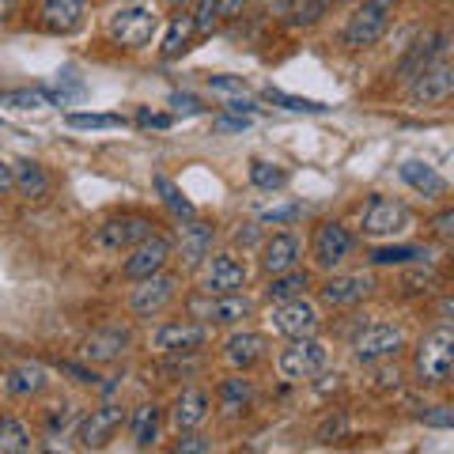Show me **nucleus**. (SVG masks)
Returning a JSON list of instances; mask_svg holds the SVG:
<instances>
[{
	"label": "nucleus",
	"instance_id": "obj_1",
	"mask_svg": "<svg viewBox=\"0 0 454 454\" xmlns=\"http://www.w3.org/2000/svg\"><path fill=\"white\" fill-rule=\"evenodd\" d=\"M160 27H163V20L152 4H145V0H129V4L110 12L103 31L118 50H148L155 42V35H160Z\"/></svg>",
	"mask_w": 454,
	"mask_h": 454
},
{
	"label": "nucleus",
	"instance_id": "obj_2",
	"mask_svg": "<svg viewBox=\"0 0 454 454\" xmlns=\"http://www.w3.org/2000/svg\"><path fill=\"white\" fill-rule=\"evenodd\" d=\"M413 375L424 387H447L454 375V330L443 322L420 337L413 348Z\"/></svg>",
	"mask_w": 454,
	"mask_h": 454
},
{
	"label": "nucleus",
	"instance_id": "obj_3",
	"mask_svg": "<svg viewBox=\"0 0 454 454\" xmlns=\"http://www.w3.org/2000/svg\"><path fill=\"white\" fill-rule=\"evenodd\" d=\"M394 12H397V0H360V8L345 20V27H340V42H345L348 50L379 46L390 31Z\"/></svg>",
	"mask_w": 454,
	"mask_h": 454
},
{
	"label": "nucleus",
	"instance_id": "obj_4",
	"mask_svg": "<svg viewBox=\"0 0 454 454\" xmlns=\"http://www.w3.org/2000/svg\"><path fill=\"white\" fill-rule=\"evenodd\" d=\"M212 345V325L201 318H182V322H163L155 325L148 337V348L160 356L182 360V356H197L201 348Z\"/></svg>",
	"mask_w": 454,
	"mask_h": 454
},
{
	"label": "nucleus",
	"instance_id": "obj_5",
	"mask_svg": "<svg viewBox=\"0 0 454 454\" xmlns=\"http://www.w3.org/2000/svg\"><path fill=\"white\" fill-rule=\"evenodd\" d=\"M413 227V208L397 197L372 193L367 205L360 208V235L364 239H397Z\"/></svg>",
	"mask_w": 454,
	"mask_h": 454
},
{
	"label": "nucleus",
	"instance_id": "obj_6",
	"mask_svg": "<svg viewBox=\"0 0 454 454\" xmlns=\"http://www.w3.org/2000/svg\"><path fill=\"white\" fill-rule=\"evenodd\" d=\"M148 235H155V223L148 216H137L133 212V216H110L103 223H95L91 235H88V247H91V254L114 258V254H125Z\"/></svg>",
	"mask_w": 454,
	"mask_h": 454
},
{
	"label": "nucleus",
	"instance_id": "obj_7",
	"mask_svg": "<svg viewBox=\"0 0 454 454\" xmlns=\"http://www.w3.org/2000/svg\"><path fill=\"white\" fill-rule=\"evenodd\" d=\"M178 284H182V277H175V273H152V277H145V280H133V288H129V295H125V307H129V315L133 318H160V315H167L170 310V303L178 300Z\"/></svg>",
	"mask_w": 454,
	"mask_h": 454
},
{
	"label": "nucleus",
	"instance_id": "obj_8",
	"mask_svg": "<svg viewBox=\"0 0 454 454\" xmlns=\"http://www.w3.org/2000/svg\"><path fill=\"white\" fill-rule=\"evenodd\" d=\"M325 364H330V348H325L322 340H318V333H310V337H292L288 345L277 352V372H280V379H288V382H307V379H315Z\"/></svg>",
	"mask_w": 454,
	"mask_h": 454
},
{
	"label": "nucleus",
	"instance_id": "obj_9",
	"mask_svg": "<svg viewBox=\"0 0 454 454\" xmlns=\"http://www.w3.org/2000/svg\"><path fill=\"white\" fill-rule=\"evenodd\" d=\"M352 254H356V231H348L340 220H322L315 227V235H310V262H315V269L333 273Z\"/></svg>",
	"mask_w": 454,
	"mask_h": 454
},
{
	"label": "nucleus",
	"instance_id": "obj_10",
	"mask_svg": "<svg viewBox=\"0 0 454 454\" xmlns=\"http://www.w3.org/2000/svg\"><path fill=\"white\" fill-rule=\"evenodd\" d=\"M409 345V337L402 325H394V322H367L364 330L352 337V356H356V364H387L394 360L397 352H402Z\"/></svg>",
	"mask_w": 454,
	"mask_h": 454
},
{
	"label": "nucleus",
	"instance_id": "obj_11",
	"mask_svg": "<svg viewBox=\"0 0 454 454\" xmlns=\"http://www.w3.org/2000/svg\"><path fill=\"white\" fill-rule=\"evenodd\" d=\"M269 330H273L277 337H284V340L310 337V333L322 330V310H318V303H310L307 295L269 303Z\"/></svg>",
	"mask_w": 454,
	"mask_h": 454
},
{
	"label": "nucleus",
	"instance_id": "obj_12",
	"mask_svg": "<svg viewBox=\"0 0 454 454\" xmlns=\"http://www.w3.org/2000/svg\"><path fill=\"white\" fill-rule=\"evenodd\" d=\"M190 310L193 318H201L216 330V325H243L247 318H254V300L247 292H220V295L201 292L190 303Z\"/></svg>",
	"mask_w": 454,
	"mask_h": 454
},
{
	"label": "nucleus",
	"instance_id": "obj_13",
	"mask_svg": "<svg viewBox=\"0 0 454 454\" xmlns=\"http://www.w3.org/2000/svg\"><path fill=\"white\" fill-rule=\"evenodd\" d=\"M201 292L220 295V292H243L250 284V269L235 258L231 250H212L208 258L201 262Z\"/></svg>",
	"mask_w": 454,
	"mask_h": 454
},
{
	"label": "nucleus",
	"instance_id": "obj_14",
	"mask_svg": "<svg viewBox=\"0 0 454 454\" xmlns=\"http://www.w3.org/2000/svg\"><path fill=\"white\" fill-rule=\"evenodd\" d=\"M170 254H175V247H170L167 235H148V239H140L137 247L125 250V258H121V277H125V280H145V277H152V273H163L167 262H170Z\"/></svg>",
	"mask_w": 454,
	"mask_h": 454
},
{
	"label": "nucleus",
	"instance_id": "obj_15",
	"mask_svg": "<svg viewBox=\"0 0 454 454\" xmlns=\"http://www.w3.org/2000/svg\"><path fill=\"white\" fill-rule=\"evenodd\" d=\"M121 424H125V409L118 402H103V405H95L88 417H80L76 439L83 450H103L110 439L121 432Z\"/></svg>",
	"mask_w": 454,
	"mask_h": 454
},
{
	"label": "nucleus",
	"instance_id": "obj_16",
	"mask_svg": "<svg viewBox=\"0 0 454 454\" xmlns=\"http://www.w3.org/2000/svg\"><path fill=\"white\" fill-rule=\"evenodd\" d=\"M375 288V277L372 273H333L318 284V300L333 310H345V307H360L367 295Z\"/></svg>",
	"mask_w": 454,
	"mask_h": 454
},
{
	"label": "nucleus",
	"instance_id": "obj_17",
	"mask_svg": "<svg viewBox=\"0 0 454 454\" xmlns=\"http://www.w3.org/2000/svg\"><path fill=\"white\" fill-rule=\"evenodd\" d=\"M454 95V65L450 61H435L424 73L409 80V103L413 106H443Z\"/></svg>",
	"mask_w": 454,
	"mask_h": 454
},
{
	"label": "nucleus",
	"instance_id": "obj_18",
	"mask_svg": "<svg viewBox=\"0 0 454 454\" xmlns=\"http://www.w3.org/2000/svg\"><path fill=\"white\" fill-rule=\"evenodd\" d=\"M216 247V223L212 220H201V216H186L178 227V258H182V269L197 273L201 262L212 254Z\"/></svg>",
	"mask_w": 454,
	"mask_h": 454
},
{
	"label": "nucleus",
	"instance_id": "obj_19",
	"mask_svg": "<svg viewBox=\"0 0 454 454\" xmlns=\"http://www.w3.org/2000/svg\"><path fill=\"white\" fill-rule=\"evenodd\" d=\"M129 340H133L129 325H121V322L98 325V330H91L88 337H83L80 360H83V364H114L125 348H129Z\"/></svg>",
	"mask_w": 454,
	"mask_h": 454
},
{
	"label": "nucleus",
	"instance_id": "obj_20",
	"mask_svg": "<svg viewBox=\"0 0 454 454\" xmlns=\"http://www.w3.org/2000/svg\"><path fill=\"white\" fill-rule=\"evenodd\" d=\"M220 356H223V364L231 367V372H254V367L269 356V337L258 333V330H235L231 337L223 340Z\"/></svg>",
	"mask_w": 454,
	"mask_h": 454
},
{
	"label": "nucleus",
	"instance_id": "obj_21",
	"mask_svg": "<svg viewBox=\"0 0 454 454\" xmlns=\"http://www.w3.org/2000/svg\"><path fill=\"white\" fill-rule=\"evenodd\" d=\"M300 262H303V243L295 231H273V235H265V243L258 247V265L265 277L295 269Z\"/></svg>",
	"mask_w": 454,
	"mask_h": 454
},
{
	"label": "nucleus",
	"instance_id": "obj_22",
	"mask_svg": "<svg viewBox=\"0 0 454 454\" xmlns=\"http://www.w3.org/2000/svg\"><path fill=\"white\" fill-rule=\"evenodd\" d=\"M212 417V394L205 387H182L170 402V428L175 432H193Z\"/></svg>",
	"mask_w": 454,
	"mask_h": 454
},
{
	"label": "nucleus",
	"instance_id": "obj_23",
	"mask_svg": "<svg viewBox=\"0 0 454 454\" xmlns=\"http://www.w3.org/2000/svg\"><path fill=\"white\" fill-rule=\"evenodd\" d=\"M0 387H4L8 397H16V402H27V397L46 394L50 372H46V364H38V360H20V364H12L8 372H4Z\"/></svg>",
	"mask_w": 454,
	"mask_h": 454
},
{
	"label": "nucleus",
	"instance_id": "obj_24",
	"mask_svg": "<svg viewBox=\"0 0 454 454\" xmlns=\"http://www.w3.org/2000/svg\"><path fill=\"white\" fill-rule=\"evenodd\" d=\"M88 16V0H42L38 27L50 35H76Z\"/></svg>",
	"mask_w": 454,
	"mask_h": 454
},
{
	"label": "nucleus",
	"instance_id": "obj_25",
	"mask_svg": "<svg viewBox=\"0 0 454 454\" xmlns=\"http://www.w3.org/2000/svg\"><path fill=\"white\" fill-rule=\"evenodd\" d=\"M447 50H450V35H447V31L424 35L420 42H413V50H409L402 61H397V76H402V80H413V76L424 73L428 65L447 61Z\"/></svg>",
	"mask_w": 454,
	"mask_h": 454
},
{
	"label": "nucleus",
	"instance_id": "obj_26",
	"mask_svg": "<svg viewBox=\"0 0 454 454\" xmlns=\"http://www.w3.org/2000/svg\"><path fill=\"white\" fill-rule=\"evenodd\" d=\"M397 178H402L413 193H420L424 201H443V197L450 193V182L424 160H405L402 167H397Z\"/></svg>",
	"mask_w": 454,
	"mask_h": 454
},
{
	"label": "nucleus",
	"instance_id": "obj_27",
	"mask_svg": "<svg viewBox=\"0 0 454 454\" xmlns=\"http://www.w3.org/2000/svg\"><path fill=\"white\" fill-rule=\"evenodd\" d=\"M250 405H254V382L247 379V372H231L227 379H220V387H216V409H220V417L239 420Z\"/></svg>",
	"mask_w": 454,
	"mask_h": 454
},
{
	"label": "nucleus",
	"instance_id": "obj_28",
	"mask_svg": "<svg viewBox=\"0 0 454 454\" xmlns=\"http://www.w3.org/2000/svg\"><path fill=\"white\" fill-rule=\"evenodd\" d=\"M125 424H129V439L137 450H148L160 443V432H163V409L155 402H140L129 417H125Z\"/></svg>",
	"mask_w": 454,
	"mask_h": 454
},
{
	"label": "nucleus",
	"instance_id": "obj_29",
	"mask_svg": "<svg viewBox=\"0 0 454 454\" xmlns=\"http://www.w3.org/2000/svg\"><path fill=\"white\" fill-rule=\"evenodd\" d=\"M315 277H310V269L295 265V269H284V273H273L265 280L262 288V300L265 303H280V300H295V295H307Z\"/></svg>",
	"mask_w": 454,
	"mask_h": 454
},
{
	"label": "nucleus",
	"instance_id": "obj_30",
	"mask_svg": "<svg viewBox=\"0 0 454 454\" xmlns=\"http://www.w3.org/2000/svg\"><path fill=\"white\" fill-rule=\"evenodd\" d=\"M247 8V0H193V31L197 35H208V31H216L220 23L227 20H235L239 12Z\"/></svg>",
	"mask_w": 454,
	"mask_h": 454
},
{
	"label": "nucleus",
	"instance_id": "obj_31",
	"mask_svg": "<svg viewBox=\"0 0 454 454\" xmlns=\"http://www.w3.org/2000/svg\"><path fill=\"white\" fill-rule=\"evenodd\" d=\"M193 16L186 8L178 12V16H170L167 20V31H163V42H160V57L163 61H178L182 53L190 50V42H193Z\"/></svg>",
	"mask_w": 454,
	"mask_h": 454
},
{
	"label": "nucleus",
	"instance_id": "obj_32",
	"mask_svg": "<svg viewBox=\"0 0 454 454\" xmlns=\"http://www.w3.org/2000/svg\"><path fill=\"white\" fill-rule=\"evenodd\" d=\"M367 262L372 265H413V262H432V250L428 247H420V243H390V247H375L372 254H367Z\"/></svg>",
	"mask_w": 454,
	"mask_h": 454
},
{
	"label": "nucleus",
	"instance_id": "obj_33",
	"mask_svg": "<svg viewBox=\"0 0 454 454\" xmlns=\"http://www.w3.org/2000/svg\"><path fill=\"white\" fill-rule=\"evenodd\" d=\"M12 178H16V190L23 197H46V190H50L46 167L35 163V160H20L16 167H12Z\"/></svg>",
	"mask_w": 454,
	"mask_h": 454
},
{
	"label": "nucleus",
	"instance_id": "obj_34",
	"mask_svg": "<svg viewBox=\"0 0 454 454\" xmlns=\"http://www.w3.org/2000/svg\"><path fill=\"white\" fill-rule=\"evenodd\" d=\"M250 186L262 190V193H280L288 186V170L280 163H269V160H250V170H247Z\"/></svg>",
	"mask_w": 454,
	"mask_h": 454
},
{
	"label": "nucleus",
	"instance_id": "obj_35",
	"mask_svg": "<svg viewBox=\"0 0 454 454\" xmlns=\"http://www.w3.org/2000/svg\"><path fill=\"white\" fill-rule=\"evenodd\" d=\"M31 447L35 435L20 417H0V454H27Z\"/></svg>",
	"mask_w": 454,
	"mask_h": 454
},
{
	"label": "nucleus",
	"instance_id": "obj_36",
	"mask_svg": "<svg viewBox=\"0 0 454 454\" xmlns=\"http://www.w3.org/2000/svg\"><path fill=\"white\" fill-rule=\"evenodd\" d=\"M0 106L8 110H46L57 106V98L50 88H16V91H0Z\"/></svg>",
	"mask_w": 454,
	"mask_h": 454
},
{
	"label": "nucleus",
	"instance_id": "obj_37",
	"mask_svg": "<svg viewBox=\"0 0 454 454\" xmlns=\"http://www.w3.org/2000/svg\"><path fill=\"white\" fill-rule=\"evenodd\" d=\"M405 269V277H402V288L409 295H428L439 288V273L428 265V262H413V265H402Z\"/></svg>",
	"mask_w": 454,
	"mask_h": 454
},
{
	"label": "nucleus",
	"instance_id": "obj_38",
	"mask_svg": "<svg viewBox=\"0 0 454 454\" xmlns=\"http://www.w3.org/2000/svg\"><path fill=\"white\" fill-rule=\"evenodd\" d=\"M262 98L269 106H280V110H292V114H325V110H330L325 103H318V98H300V95H288L280 88H265Z\"/></svg>",
	"mask_w": 454,
	"mask_h": 454
},
{
	"label": "nucleus",
	"instance_id": "obj_39",
	"mask_svg": "<svg viewBox=\"0 0 454 454\" xmlns=\"http://www.w3.org/2000/svg\"><path fill=\"white\" fill-rule=\"evenodd\" d=\"M152 186H155V193L163 197V205L175 212V216H182V220H186V216H197V208L186 201V197H182V190H178L167 175H152Z\"/></svg>",
	"mask_w": 454,
	"mask_h": 454
},
{
	"label": "nucleus",
	"instance_id": "obj_40",
	"mask_svg": "<svg viewBox=\"0 0 454 454\" xmlns=\"http://www.w3.org/2000/svg\"><path fill=\"white\" fill-rule=\"evenodd\" d=\"M68 129H121V114H65Z\"/></svg>",
	"mask_w": 454,
	"mask_h": 454
},
{
	"label": "nucleus",
	"instance_id": "obj_41",
	"mask_svg": "<svg viewBox=\"0 0 454 454\" xmlns=\"http://www.w3.org/2000/svg\"><path fill=\"white\" fill-rule=\"evenodd\" d=\"M53 372H57V375H65V379H73L76 387H98L95 367H91V364H83V360H57V364H53Z\"/></svg>",
	"mask_w": 454,
	"mask_h": 454
},
{
	"label": "nucleus",
	"instance_id": "obj_42",
	"mask_svg": "<svg viewBox=\"0 0 454 454\" xmlns=\"http://www.w3.org/2000/svg\"><path fill=\"white\" fill-rule=\"evenodd\" d=\"M417 420L424 424V428H439V432H450L454 428V405L447 402H439V405H424Z\"/></svg>",
	"mask_w": 454,
	"mask_h": 454
},
{
	"label": "nucleus",
	"instance_id": "obj_43",
	"mask_svg": "<svg viewBox=\"0 0 454 454\" xmlns=\"http://www.w3.org/2000/svg\"><path fill=\"white\" fill-rule=\"evenodd\" d=\"M322 12L315 0H292V8H288V27H315L322 20Z\"/></svg>",
	"mask_w": 454,
	"mask_h": 454
},
{
	"label": "nucleus",
	"instance_id": "obj_44",
	"mask_svg": "<svg viewBox=\"0 0 454 454\" xmlns=\"http://www.w3.org/2000/svg\"><path fill=\"white\" fill-rule=\"evenodd\" d=\"M303 216V205H277V208H269V212H262L258 216V223H273V227H288V223H295Z\"/></svg>",
	"mask_w": 454,
	"mask_h": 454
},
{
	"label": "nucleus",
	"instance_id": "obj_45",
	"mask_svg": "<svg viewBox=\"0 0 454 454\" xmlns=\"http://www.w3.org/2000/svg\"><path fill=\"white\" fill-rule=\"evenodd\" d=\"M208 91L212 95H223V98L247 95V80L243 76H208Z\"/></svg>",
	"mask_w": 454,
	"mask_h": 454
},
{
	"label": "nucleus",
	"instance_id": "obj_46",
	"mask_svg": "<svg viewBox=\"0 0 454 454\" xmlns=\"http://www.w3.org/2000/svg\"><path fill=\"white\" fill-rule=\"evenodd\" d=\"M175 450H178V454H208L212 443H208L205 435H197V428H193V432H178Z\"/></svg>",
	"mask_w": 454,
	"mask_h": 454
},
{
	"label": "nucleus",
	"instance_id": "obj_47",
	"mask_svg": "<svg viewBox=\"0 0 454 454\" xmlns=\"http://www.w3.org/2000/svg\"><path fill=\"white\" fill-rule=\"evenodd\" d=\"M432 235L439 239V243H450V239H454V208L450 205H443L432 216Z\"/></svg>",
	"mask_w": 454,
	"mask_h": 454
},
{
	"label": "nucleus",
	"instance_id": "obj_48",
	"mask_svg": "<svg viewBox=\"0 0 454 454\" xmlns=\"http://www.w3.org/2000/svg\"><path fill=\"white\" fill-rule=\"evenodd\" d=\"M223 110L227 114H243V118H254V114H258V103L247 98V95H231V98H223Z\"/></svg>",
	"mask_w": 454,
	"mask_h": 454
},
{
	"label": "nucleus",
	"instance_id": "obj_49",
	"mask_svg": "<svg viewBox=\"0 0 454 454\" xmlns=\"http://www.w3.org/2000/svg\"><path fill=\"white\" fill-rule=\"evenodd\" d=\"M137 121L145 125V129H170V125H175L170 114H152V110H137Z\"/></svg>",
	"mask_w": 454,
	"mask_h": 454
},
{
	"label": "nucleus",
	"instance_id": "obj_50",
	"mask_svg": "<svg viewBox=\"0 0 454 454\" xmlns=\"http://www.w3.org/2000/svg\"><path fill=\"white\" fill-rule=\"evenodd\" d=\"M170 110H175V114H186V118H190V114H201L205 106L197 103L193 95H182V91H175V95H170Z\"/></svg>",
	"mask_w": 454,
	"mask_h": 454
},
{
	"label": "nucleus",
	"instance_id": "obj_51",
	"mask_svg": "<svg viewBox=\"0 0 454 454\" xmlns=\"http://www.w3.org/2000/svg\"><path fill=\"white\" fill-rule=\"evenodd\" d=\"M216 125H220V129H227V133H243L250 125V118H243V114H231V118H220Z\"/></svg>",
	"mask_w": 454,
	"mask_h": 454
},
{
	"label": "nucleus",
	"instance_id": "obj_52",
	"mask_svg": "<svg viewBox=\"0 0 454 454\" xmlns=\"http://www.w3.org/2000/svg\"><path fill=\"white\" fill-rule=\"evenodd\" d=\"M12 190H16V178H12V163L0 160V197H8Z\"/></svg>",
	"mask_w": 454,
	"mask_h": 454
},
{
	"label": "nucleus",
	"instance_id": "obj_53",
	"mask_svg": "<svg viewBox=\"0 0 454 454\" xmlns=\"http://www.w3.org/2000/svg\"><path fill=\"white\" fill-rule=\"evenodd\" d=\"M20 12V0H0V23H8Z\"/></svg>",
	"mask_w": 454,
	"mask_h": 454
},
{
	"label": "nucleus",
	"instance_id": "obj_54",
	"mask_svg": "<svg viewBox=\"0 0 454 454\" xmlns=\"http://www.w3.org/2000/svg\"><path fill=\"white\" fill-rule=\"evenodd\" d=\"M163 4H167V8H175V12H182V8H190L193 0H163Z\"/></svg>",
	"mask_w": 454,
	"mask_h": 454
},
{
	"label": "nucleus",
	"instance_id": "obj_55",
	"mask_svg": "<svg viewBox=\"0 0 454 454\" xmlns=\"http://www.w3.org/2000/svg\"><path fill=\"white\" fill-rule=\"evenodd\" d=\"M315 4H318V8H330V4H337V0H315Z\"/></svg>",
	"mask_w": 454,
	"mask_h": 454
}]
</instances>
